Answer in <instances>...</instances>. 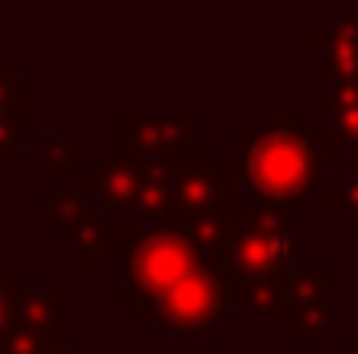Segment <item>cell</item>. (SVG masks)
Returning a JSON list of instances; mask_svg holds the SVG:
<instances>
[{
	"label": "cell",
	"mask_w": 358,
	"mask_h": 354,
	"mask_svg": "<svg viewBox=\"0 0 358 354\" xmlns=\"http://www.w3.org/2000/svg\"><path fill=\"white\" fill-rule=\"evenodd\" d=\"M229 296L234 300H246L267 321H287L292 325V317H296V304H292V271L287 275H275V279H255V283L229 279Z\"/></svg>",
	"instance_id": "9c48e42d"
},
{
	"label": "cell",
	"mask_w": 358,
	"mask_h": 354,
	"mask_svg": "<svg viewBox=\"0 0 358 354\" xmlns=\"http://www.w3.org/2000/svg\"><path fill=\"white\" fill-rule=\"evenodd\" d=\"M4 200H8V196H4V187H0V208H4Z\"/></svg>",
	"instance_id": "cb8c5ba5"
},
{
	"label": "cell",
	"mask_w": 358,
	"mask_h": 354,
	"mask_svg": "<svg viewBox=\"0 0 358 354\" xmlns=\"http://www.w3.org/2000/svg\"><path fill=\"white\" fill-rule=\"evenodd\" d=\"M229 313V292H225V271L200 263L187 271L176 288L142 304V321H150L167 338H200L213 321Z\"/></svg>",
	"instance_id": "7a4b0ae2"
},
{
	"label": "cell",
	"mask_w": 358,
	"mask_h": 354,
	"mask_svg": "<svg viewBox=\"0 0 358 354\" xmlns=\"http://www.w3.org/2000/svg\"><path fill=\"white\" fill-rule=\"evenodd\" d=\"M117 134H121V150H138L142 159L179 163L200 150L192 113H121Z\"/></svg>",
	"instance_id": "277c9868"
},
{
	"label": "cell",
	"mask_w": 358,
	"mask_h": 354,
	"mask_svg": "<svg viewBox=\"0 0 358 354\" xmlns=\"http://www.w3.org/2000/svg\"><path fill=\"white\" fill-rule=\"evenodd\" d=\"M238 171L250 179L267 200L296 204L325 179V150L317 146L308 113L275 117L267 129H242L234 134Z\"/></svg>",
	"instance_id": "6da1fadb"
},
{
	"label": "cell",
	"mask_w": 358,
	"mask_h": 354,
	"mask_svg": "<svg viewBox=\"0 0 358 354\" xmlns=\"http://www.w3.org/2000/svg\"><path fill=\"white\" fill-rule=\"evenodd\" d=\"M176 192L187 217L196 213H217V208H234L238 200V176L217 167L213 150H196L176 163Z\"/></svg>",
	"instance_id": "5b68a950"
},
{
	"label": "cell",
	"mask_w": 358,
	"mask_h": 354,
	"mask_svg": "<svg viewBox=\"0 0 358 354\" xmlns=\"http://www.w3.org/2000/svg\"><path fill=\"white\" fill-rule=\"evenodd\" d=\"M13 330L59 342L63 325V288L59 283H13Z\"/></svg>",
	"instance_id": "8992f818"
},
{
	"label": "cell",
	"mask_w": 358,
	"mask_h": 354,
	"mask_svg": "<svg viewBox=\"0 0 358 354\" xmlns=\"http://www.w3.org/2000/svg\"><path fill=\"white\" fill-rule=\"evenodd\" d=\"M308 50L321 55V59H329V76H334V80H358V34L313 38Z\"/></svg>",
	"instance_id": "30bf717a"
},
{
	"label": "cell",
	"mask_w": 358,
	"mask_h": 354,
	"mask_svg": "<svg viewBox=\"0 0 358 354\" xmlns=\"http://www.w3.org/2000/svg\"><path fill=\"white\" fill-rule=\"evenodd\" d=\"M21 142V108L0 113V150H17Z\"/></svg>",
	"instance_id": "ffe728a7"
},
{
	"label": "cell",
	"mask_w": 358,
	"mask_h": 354,
	"mask_svg": "<svg viewBox=\"0 0 358 354\" xmlns=\"http://www.w3.org/2000/svg\"><path fill=\"white\" fill-rule=\"evenodd\" d=\"M84 208H88V204H84L71 187H46V192H42V221L55 225V229H63V225L71 229V225L84 217Z\"/></svg>",
	"instance_id": "5bb4252c"
},
{
	"label": "cell",
	"mask_w": 358,
	"mask_h": 354,
	"mask_svg": "<svg viewBox=\"0 0 358 354\" xmlns=\"http://www.w3.org/2000/svg\"><path fill=\"white\" fill-rule=\"evenodd\" d=\"M13 283H8V271L0 267V354L8 346V334H13V300H8Z\"/></svg>",
	"instance_id": "d6986e66"
},
{
	"label": "cell",
	"mask_w": 358,
	"mask_h": 354,
	"mask_svg": "<svg viewBox=\"0 0 358 354\" xmlns=\"http://www.w3.org/2000/svg\"><path fill=\"white\" fill-rule=\"evenodd\" d=\"M200 263H204V259H200V250L192 246L187 234H167V229L142 234V238L125 250V259H121L117 292H121L125 304H138V309H142V304H150L155 296H163L167 288H176L179 279H183L187 271H196Z\"/></svg>",
	"instance_id": "3957f363"
},
{
	"label": "cell",
	"mask_w": 358,
	"mask_h": 354,
	"mask_svg": "<svg viewBox=\"0 0 358 354\" xmlns=\"http://www.w3.org/2000/svg\"><path fill=\"white\" fill-rule=\"evenodd\" d=\"M287 259H292V242L283 238H263V234H238L234 250H229V271L234 279H275L287 275Z\"/></svg>",
	"instance_id": "ba28073f"
},
{
	"label": "cell",
	"mask_w": 358,
	"mask_h": 354,
	"mask_svg": "<svg viewBox=\"0 0 358 354\" xmlns=\"http://www.w3.org/2000/svg\"><path fill=\"white\" fill-rule=\"evenodd\" d=\"M21 88H25V80H21V76H13V67L0 59V113L21 108Z\"/></svg>",
	"instance_id": "ac0fdd59"
},
{
	"label": "cell",
	"mask_w": 358,
	"mask_h": 354,
	"mask_svg": "<svg viewBox=\"0 0 358 354\" xmlns=\"http://www.w3.org/2000/svg\"><path fill=\"white\" fill-rule=\"evenodd\" d=\"M42 163L46 167H59V171H80L84 167V150L63 142V138H46L42 142Z\"/></svg>",
	"instance_id": "2e32d148"
},
{
	"label": "cell",
	"mask_w": 358,
	"mask_h": 354,
	"mask_svg": "<svg viewBox=\"0 0 358 354\" xmlns=\"http://www.w3.org/2000/svg\"><path fill=\"white\" fill-rule=\"evenodd\" d=\"M329 25H334V34H358V21H355V17H334Z\"/></svg>",
	"instance_id": "44dd1931"
},
{
	"label": "cell",
	"mask_w": 358,
	"mask_h": 354,
	"mask_svg": "<svg viewBox=\"0 0 358 354\" xmlns=\"http://www.w3.org/2000/svg\"><path fill=\"white\" fill-rule=\"evenodd\" d=\"M325 325H329V296H325V300H308V304H300L287 330H292L296 342H304V338H325Z\"/></svg>",
	"instance_id": "9a60e30c"
},
{
	"label": "cell",
	"mask_w": 358,
	"mask_h": 354,
	"mask_svg": "<svg viewBox=\"0 0 358 354\" xmlns=\"http://www.w3.org/2000/svg\"><path fill=\"white\" fill-rule=\"evenodd\" d=\"M329 108L338 117V134L358 150V80H334L329 76Z\"/></svg>",
	"instance_id": "7c38bea8"
},
{
	"label": "cell",
	"mask_w": 358,
	"mask_h": 354,
	"mask_svg": "<svg viewBox=\"0 0 358 354\" xmlns=\"http://www.w3.org/2000/svg\"><path fill=\"white\" fill-rule=\"evenodd\" d=\"M71 246H76L88 263H100V259H104L108 225H104V213H100V208H84V217L71 225Z\"/></svg>",
	"instance_id": "4fadbf2b"
},
{
	"label": "cell",
	"mask_w": 358,
	"mask_h": 354,
	"mask_svg": "<svg viewBox=\"0 0 358 354\" xmlns=\"http://www.w3.org/2000/svg\"><path fill=\"white\" fill-rule=\"evenodd\" d=\"M287 204L279 200H263L238 213V234H263V238H283L287 234Z\"/></svg>",
	"instance_id": "8fae6325"
},
{
	"label": "cell",
	"mask_w": 358,
	"mask_h": 354,
	"mask_svg": "<svg viewBox=\"0 0 358 354\" xmlns=\"http://www.w3.org/2000/svg\"><path fill=\"white\" fill-rule=\"evenodd\" d=\"M329 208H334V213H346V221L358 229V171L346 179V183L329 187Z\"/></svg>",
	"instance_id": "e0dca14e"
},
{
	"label": "cell",
	"mask_w": 358,
	"mask_h": 354,
	"mask_svg": "<svg viewBox=\"0 0 358 354\" xmlns=\"http://www.w3.org/2000/svg\"><path fill=\"white\" fill-rule=\"evenodd\" d=\"M84 187L100 196L104 208L138 204L142 192V159H129L125 150H100V167L84 171Z\"/></svg>",
	"instance_id": "52a82bcc"
},
{
	"label": "cell",
	"mask_w": 358,
	"mask_h": 354,
	"mask_svg": "<svg viewBox=\"0 0 358 354\" xmlns=\"http://www.w3.org/2000/svg\"><path fill=\"white\" fill-rule=\"evenodd\" d=\"M346 354H358V338H355V342H350V346H346Z\"/></svg>",
	"instance_id": "603a6c76"
},
{
	"label": "cell",
	"mask_w": 358,
	"mask_h": 354,
	"mask_svg": "<svg viewBox=\"0 0 358 354\" xmlns=\"http://www.w3.org/2000/svg\"><path fill=\"white\" fill-rule=\"evenodd\" d=\"M50 354H84V351H76V346H55Z\"/></svg>",
	"instance_id": "7402d4cb"
}]
</instances>
